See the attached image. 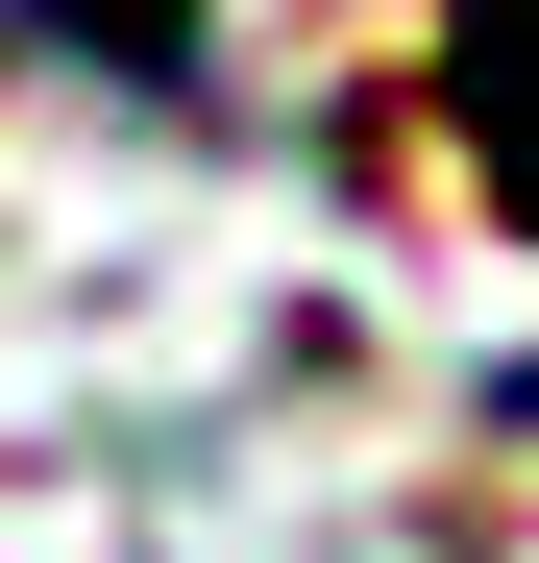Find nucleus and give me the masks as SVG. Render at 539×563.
Segmentation results:
<instances>
[{"label": "nucleus", "mask_w": 539, "mask_h": 563, "mask_svg": "<svg viewBox=\"0 0 539 563\" xmlns=\"http://www.w3.org/2000/svg\"><path fill=\"white\" fill-rule=\"evenodd\" d=\"M515 417H539V393H515Z\"/></svg>", "instance_id": "f03ea898"}, {"label": "nucleus", "mask_w": 539, "mask_h": 563, "mask_svg": "<svg viewBox=\"0 0 539 563\" xmlns=\"http://www.w3.org/2000/svg\"><path fill=\"white\" fill-rule=\"evenodd\" d=\"M441 147H466L491 221L539 245V0H441Z\"/></svg>", "instance_id": "f257e3e1"}]
</instances>
